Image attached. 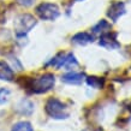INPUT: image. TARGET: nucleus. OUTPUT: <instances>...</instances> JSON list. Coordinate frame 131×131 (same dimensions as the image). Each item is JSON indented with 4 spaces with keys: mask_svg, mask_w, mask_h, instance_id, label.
Here are the masks:
<instances>
[{
    "mask_svg": "<svg viewBox=\"0 0 131 131\" xmlns=\"http://www.w3.org/2000/svg\"><path fill=\"white\" fill-rule=\"evenodd\" d=\"M54 83H56L54 75L45 73L37 78H27L23 87L25 89H30V91L34 94H43L53 89Z\"/></svg>",
    "mask_w": 131,
    "mask_h": 131,
    "instance_id": "nucleus-1",
    "label": "nucleus"
},
{
    "mask_svg": "<svg viewBox=\"0 0 131 131\" xmlns=\"http://www.w3.org/2000/svg\"><path fill=\"white\" fill-rule=\"evenodd\" d=\"M45 110L47 112V114L53 119H65L69 117L66 105L57 97H49L46 102Z\"/></svg>",
    "mask_w": 131,
    "mask_h": 131,
    "instance_id": "nucleus-2",
    "label": "nucleus"
},
{
    "mask_svg": "<svg viewBox=\"0 0 131 131\" xmlns=\"http://www.w3.org/2000/svg\"><path fill=\"white\" fill-rule=\"evenodd\" d=\"M36 25V19L31 15L28 13H23L16 18L15 20V31H16L17 36H24L25 34H28L34 27Z\"/></svg>",
    "mask_w": 131,
    "mask_h": 131,
    "instance_id": "nucleus-3",
    "label": "nucleus"
},
{
    "mask_svg": "<svg viewBox=\"0 0 131 131\" xmlns=\"http://www.w3.org/2000/svg\"><path fill=\"white\" fill-rule=\"evenodd\" d=\"M36 15L43 20H54L60 15L59 7L52 3H41L36 7Z\"/></svg>",
    "mask_w": 131,
    "mask_h": 131,
    "instance_id": "nucleus-4",
    "label": "nucleus"
},
{
    "mask_svg": "<svg viewBox=\"0 0 131 131\" xmlns=\"http://www.w3.org/2000/svg\"><path fill=\"white\" fill-rule=\"evenodd\" d=\"M73 65H77V60L75 59V57L72 53H59L57 57H54L53 59L49 61V65L54 66L57 69L60 68H70Z\"/></svg>",
    "mask_w": 131,
    "mask_h": 131,
    "instance_id": "nucleus-5",
    "label": "nucleus"
},
{
    "mask_svg": "<svg viewBox=\"0 0 131 131\" xmlns=\"http://www.w3.org/2000/svg\"><path fill=\"white\" fill-rule=\"evenodd\" d=\"M124 13H125V5H124V3L114 1V3H112L111 6L108 7L107 16L110 17L113 22H117L118 18H120Z\"/></svg>",
    "mask_w": 131,
    "mask_h": 131,
    "instance_id": "nucleus-6",
    "label": "nucleus"
},
{
    "mask_svg": "<svg viewBox=\"0 0 131 131\" xmlns=\"http://www.w3.org/2000/svg\"><path fill=\"white\" fill-rule=\"evenodd\" d=\"M99 45L105 48H107V49H114V48L120 47V43L115 40V36L114 35L112 36L110 32H106V34L101 35Z\"/></svg>",
    "mask_w": 131,
    "mask_h": 131,
    "instance_id": "nucleus-7",
    "label": "nucleus"
},
{
    "mask_svg": "<svg viewBox=\"0 0 131 131\" xmlns=\"http://www.w3.org/2000/svg\"><path fill=\"white\" fill-rule=\"evenodd\" d=\"M15 77V72L6 61H0V80L12 81Z\"/></svg>",
    "mask_w": 131,
    "mask_h": 131,
    "instance_id": "nucleus-8",
    "label": "nucleus"
},
{
    "mask_svg": "<svg viewBox=\"0 0 131 131\" xmlns=\"http://www.w3.org/2000/svg\"><path fill=\"white\" fill-rule=\"evenodd\" d=\"M84 73L80 72H69L66 75L61 76V81L68 84H81L83 81Z\"/></svg>",
    "mask_w": 131,
    "mask_h": 131,
    "instance_id": "nucleus-9",
    "label": "nucleus"
},
{
    "mask_svg": "<svg viewBox=\"0 0 131 131\" xmlns=\"http://www.w3.org/2000/svg\"><path fill=\"white\" fill-rule=\"evenodd\" d=\"M93 40H94L93 35L88 34V32H78L75 36H72V42L77 45H82V46L90 43V42H93Z\"/></svg>",
    "mask_w": 131,
    "mask_h": 131,
    "instance_id": "nucleus-10",
    "label": "nucleus"
},
{
    "mask_svg": "<svg viewBox=\"0 0 131 131\" xmlns=\"http://www.w3.org/2000/svg\"><path fill=\"white\" fill-rule=\"evenodd\" d=\"M17 111L22 113V114H31V112L34 111V107H32V103L29 101V100H20L18 105H17Z\"/></svg>",
    "mask_w": 131,
    "mask_h": 131,
    "instance_id": "nucleus-11",
    "label": "nucleus"
},
{
    "mask_svg": "<svg viewBox=\"0 0 131 131\" xmlns=\"http://www.w3.org/2000/svg\"><path fill=\"white\" fill-rule=\"evenodd\" d=\"M87 83L90 85L91 88H95V89H101L105 84V78L102 77H95V76H90L87 78Z\"/></svg>",
    "mask_w": 131,
    "mask_h": 131,
    "instance_id": "nucleus-12",
    "label": "nucleus"
},
{
    "mask_svg": "<svg viewBox=\"0 0 131 131\" xmlns=\"http://www.w3.org/2000/svg\"><path fill=\"white\" fill-rule=\"evenodd\" d=\"M110 29H111V25L106 22V20H101L99 23L96 24L95 27L93 28V31L95 32V34H106V32H110Z\"/></svg>",
    "mask_w": 131,
    "mask_h": 131,
    "instance_id": "nucleus-13",
    "label": "nucleus"
},
{
    "mask_svg": "<svg viewBox=\"0 0 131 131\" xmlns=\"http://www.w3.org/2000/svg\"><path fill=\"white\" fill-rule=\"evenodd\" d=\"M11 131H34V127L29 122H18L12 126Z\"/></svg>",
    "mask_w": 131,
    "mask_h": 131,
    "instance_id": "nucleus-14",
    "label": "nucleus"
},
{
    "mask_svg": "<svg viewBox=\"0 0 131 131\" xmlns=\"http://www.w3.org/2000/svg\"><path fill=\"white\" fill-rule=\"evenodd\" d=\"M10 95H11V90H8L7 88H0V105L7 102Z\"/></svg>",
    "mask_w": 131,
    "mask_h": 131,
    "instance_id": "nucleus-15",
    "label": "nucleus"
},
{
    "mask_svg": "<svg viewBox=\"0 0 131 131\" xmlns=\"http://www.w3.org/2000/svg\"><path fill=\"white\" fill-rule=\"evenodd\" d=\"M34 1L35 0H17V3L22 6H25V7H29V6H31L34 4Z\"/></svg>",
    "mask_w": 131,
    "mask_h": 131,
    "instance_id": "nucleus-16",
    "label": "nucleus"
},
{
    "mask_svg": "<svg viewBox=\"0 0 131 131\" xmlns=\"http://www.w3.org/2000/svg\"><path fill=\"white\" fill-rule=\"evenodd\" d=\"M77 1H81V0H77Z\"/></svg>",
    "mask_w": 131,
    "mask_h": 131,
    "instance_id": "nucleus-17",
    "label": "nucleus"
}]
</instances>
